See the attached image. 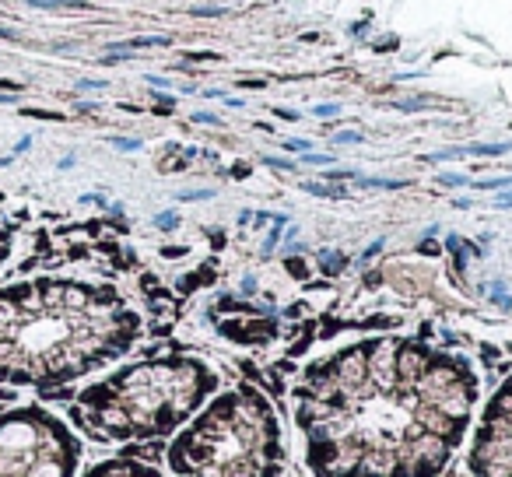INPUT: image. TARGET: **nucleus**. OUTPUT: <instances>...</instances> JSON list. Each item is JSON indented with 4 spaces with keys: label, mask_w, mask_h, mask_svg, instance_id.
Returning <instances> with one entry per match:
<instances>
[{
    "label": "nucleus",
    "mask_w": 512,
    "mask_h": 477,
    "mask_svg": "<svg viewBox=\"0 0 512 477\" xmlns=\"http://www.w3.org/2000/svg\"><path fill=\"white\" fill-rule=\"evenodd\" d=\"M477 400L463 358L376 337L309 365L292 414L313 477H439L474 428Z\"/></svg>",
    "instance_id": "obj_1"
},
{
    "label": "nucleus",
    "mask_w": 512,
    "mask_h": 477,
    "mask_svg": "<svg viewBox=\"0 0 512 477\" xmlns=\"http://www.w3.org/2000/svg\"><path fill=\"white\" fill-rule=\"evenodd\" d=\"M141 320L116 288L36 278L0 288V383L60 390L123 358Z\"/></svg>",
    "instance_id": "obj_2"
},
{
    "label": "nucleus",
    "mask_w": 512,
    "mask_h": 477,
    "mask_svg": "<svg viewBox=\"0 0 512 477\" xmlns=\"http://www.w3.org/2000/svg\"><path fill=\"white\" fill-rule=\"evenodd\" d=\"M218 390L197 358H148L78 393V421L99 442H151L176 435Z\"/></svg>",
    "instance_id": "obj_3"
},
{
    "label": "nucleus",
    "mask_w": 512,
    "mask_h": 477,
    "mask_svg": "<svg viewBox=\"0 0 512 477\" xmlns=\"http://www.w3.org/2000/svg\"><path fill=\"white\" fill-rule=\"evenodd\" d=\"M285 460L278 414L253 386L207 400L169 446L172 477H281Z\"/></svg>",
    "instance_id": "obj_4"
},
{
    "label": "nucleus",
    "mask_w": 512,
    "mask_h": 477,
    "mask_svg": "<svg viewBox=\"0 0 512 477\" xmlns=\"http://www.w3.org/2000/svg\"><path fill=\"white\" fill-rule=\"evenodd\" d=\"M81 439L39 404L0 414V477H78Z\"/></svg>",
    "instance_id": "obj_5"
},
{
    "label": "nucleus",
    "mask_w": 512,
    "mask_h": 477,
    "mask_svg": "<svg viewBox=\"0 0 512 477\" xmlns=\"http://www.w3.org/2000/svg\"><path fill=\"white\" fill-rule=\"evenodd\" d=\"M470 477H512V379H505L470 428Z\"/></svg>",
    "instance_id": "obj_6"
},
{
    "label": "nucleus",
    "mask_w": 512,
    "mask_h": 477,
    "mask_svg": "<svg viewBox=\"0 0 512 477\" xmlns=\"http://www.w3.org/2000/svg\"><path fill=\"white\" fill-rule=\"evenodd\" d=\"M81 477H165V474L137 460H102L95 467H88Z\"/></svg>",
    "instance_id": "obj_7"
},
{
    "label": "nucleus",
    "mask_w": 512,
    "mask_h": 477,
    "mask_svg": "<svg viewBox=\"0 0 512 477\" xmlns=\"http://www.w3.org/2000/svg\"><path fill=\"white\" fill-rule=\"evenodd\" d=\"M11 257V235H8V228L0 225V264Z\"/></svg>",
    "instance_id": "obj_8"
},
{
    "label": "nucleus",
    "mask_w": 512,
    "mask_h": 477,
    "mask_svg": "<svg viewBox=\"0 0 512 477\" xmlns=\"http://www.w3.org/2000/svg\"><path fill=\"white\" fill-rule=\"evenodd\" d=\"M337 113V102H323V106H316V116H334Z\"/></svg>",
    "instance_id": "obj_9"
},
{
    "label": "nucleus",
    "mask_w": 512,
    "mask_h": 477,
    "mask_svg": "<svg viewBox=\"0 0 512 477\" xmlns=\"http://www.w3.org/2000/svg\"><path fill=\"white\" fill-rule=\"evenodd\" d=\"M337 144H362V134H337Z\"/></svg>",
    "instance_id": "obj_10"
},
{
    "label": "nucleus",
    "mask_w": 512,
    "mask_h": 477,
    "mask_svg": "<svg viewBox=\"0 0 512 477\" xmlns=\"http://www.w3.org/2000/svg\"><path fill=\"white\" fill-rule=\"evenodd\" d=\"M285 148L288 151H309V141H288Z\"/></svg>",
    "instance_id": "obj_11"
},
{
    "label": "nucleus",
    "mask_w": 512,
    "mask_h": 477,
    "mask_svg": "<svg viewBox=\"0 0 512 477\" xmlns=\"http://www.w3.org/2000/svg\"><path fill=\"white\" fill-rule=\"evenodd\" d=\"M278 116H281V120H299V113H295V109H278Z\"/></svg>",
    "instance_id": "obj_12"
},
{
    "label": "nucleus",
    "mask_w": 512,
    "mask_h": 477,
    "mask_svg": "<svg viewBox=\"0 0 512 477\" xmlns=\"http://www.w3.org/2000/svg\"><path fill=\"white\" fill-rule=\"evenodd\" d=\"M193 15H225V11H221V8H197Z\"/></svg>",
    "instance_id": "obj_13"
},
{
    "label": "nucleus",
    "mask_w": 512,
    "mask_h": 477,
    "mask_svg": "<svg viewBox=\"0 0 512 477\" xmlns=\"http://www.w3.org/2000/svg\"><path fill=\"white\" fill-rule=\"evenodd\" d=\"M306 162H316V165H327L330 158L327 155H306Z\"/></svg>",
    "instance_id": "obj_14"
},
{
    "label": "nucleus",
    "mask_w": 512,
    "mask_h": 477,
    "mask_svg": "<svg viewBox=\"0 0 512 477\" xmlns=\"http://www.w3.org/2000/svg\"><path fill=\"white\" fill-rule=\"evenodd\" d=\"M172 221H176V214H162V218H158V225H162V228H169Z\"/></svg>",
    "instance_id": "obj_15"
},
{
    "label": "nucleus",
    "mask_w": 512,
    "mask_h": 477,
    "mask_svg": "<svg viewBox=\"0 0 512 477\" xmlns=\"http://www.w3.org/2000/svg\"><path fill=\"white\" fill-rule=\"evenodd\" d=\"M495 204H498V207H512V193H505V197H498Z\"/></svg>",
    "instance_id": "obj_16"
}]
</instances>
